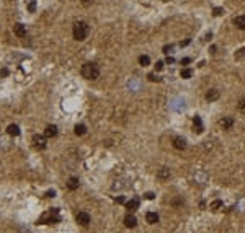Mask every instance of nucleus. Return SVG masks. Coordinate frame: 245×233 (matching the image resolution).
<instances>
[{"label": "nucleus", "instance_id": "nucleus-1", "mask_svg": "<svg viewBox=\"0 0 245 233\" xmlns=\"http://www.w3.org/2000/svg\"><path fill=\"white\" fill-rule=\"evenodd\" d=\"M80 73H82L83 78L87 80H97L100 77V69H98L97 64H92V62H87L82 65V69H80Z\"/></svg>", "mask_w": 245, "mask_h": 233}, {"label": "nucleus", "instance_id": "nucleus-2", "mask_svg": "<svg viewBox=\"0 0 245 233\" xmlns=\"http://www.w3.org/2000/svg\"><path fill=\"white\" fill-rule=\"evenodd\" d=\"M88 33H90V26L87 25L85 21H77L74 25V30H72V34H74V39L77 41H85Z\"/></svg>", "mask_w": 245, "mask_h": 233}, {"label": "nucleus", "instance_id": "nucleus-3", "mask_svg": "<svg viewBox=\"0 0 245 233\" xmlns=\"http://www.w3.org/2000/svg\"><path fill=\"white\" fill-rule=\"evenodd\" d=\"M75 220H77L79 225L87 227L88 223H90V215H88L87 212H79V213H77V217H75Z\"/></svg>", "mask_w": 245, "mask_h": 233}, {"label": "nucleus", "instance_id": "nucleus-4", "mask_svg": "<svg viewBox=\"0 0 245 233\" xmlns=\"http://www.w3.org/2000/svg\"><path fill=\"white\" fill-rule=\"evenodd\" d=\"M13 33H15L18 38H25L26 36V26L23 25V23H16V25L13 26Z\"/></svg>", "mask_w": 245, "mask_h": 233}, {"label": "nucleus", "instance_id": "nucleus-5", "mask_svg": "<svg viewBox=\"0 0 245 233\" xmlns=\"http://www.w3.org/2000/svg\"><path fill=\"white\" fill-rule=\"evenodd\" d=\"M33 144L36 149H44L46 147V137L44 135H35L33 137Z\"/></svg>", "mask_w": 245, "mask_h": 233}, {"label": "nucleus", "instance_id": "nucleus-6", "mask_svg": "<svg viewBox=\"0 0 245 233\" xmlns=\"http://www.w3.org/2000/svg\"><path fill=\"white\" fill-rule=\"evenodd\" d=\"M139 204H141L139 199H137V197H133L131 201L126 202V209H128L129 212H134V210H137V209H139Z\"/></svg>", "mask_w": 245, "mask_h": 233}, {"label": "nucleus", "instance_id": "nucleus-7", "mask_svg": "<svg viewBox=\"0 0 245 233\" xmlns=\"http://www.w3.org/2000/svg\"><path fill=\"white\" fill-rule=\"evenodd\" d=\"M221 126H222L224 131L232 129V126H234V117H222V119H221Z\"/></svg>", "mask_w": 245, "mask_h": 233}, {"label": "nucleus", "instance_id": "nucleus-8", "mask_svg": "<svg viewBox=\"0 0 245 233\" xmlns=\"http://www.w3.org/2000/svg\"><path fill=\"white\" fill-rule=\"evenodd\" d=\"M173 147H175L177 150H183L186 147V140L183 139V137H175V139H173Z\"/></svg>", "mask_w": 245, "mask_h": 233}, {"label": "nucleus", "instance_id": "nucleus-9", "mask_svg": "<svg viewBox=\"0 0 245 233\" xmlns=\"http://www.w3.org/2000/svg\"><path fill=\"white\" fill-rule=\"evenodd\" d=\"M157 178L160 179V181H167V179H170V170H168V168H162V170H159Z\"/></svg>", "mask_w": 245, "mask_h": 233}, {"label": "nucleus", "instance_id": "nucleus-10", "mask_svg": "<svg viewBox=\"0 0 245 233\" xmlns=\"http://www.w3.org/2000/svg\"><path fill=\"white\" fill-rule=\"evenodd\" d=\"M219 90H216V88H211L208 93H206V99H208V101H216V99L219 98Z\"/></svg>", "mask_w": 245, "mask_h": 233}, {"label": "nucleus", "instance_id": "nucleus-11", "mask_svg": "<svg viewBox=\"0 0 245 233\" xmlns=\"http://www.w3.org/2000/svg\"><path fill=\"white\" fill-rule=\"evenodd\" d=\"M124 225L128 228H134L136 225H137V220H136L134 215H126L124 217Z\"/></svg>", "mask_w": 245, "mask_h": 233}, {"label": "nucleus", "instance_id": "nucleus-12", "mask_svg": "<svg viewBox=\"0 0 245 233\" xmlns=\"http://www.w3.org/2000/svg\"><path fill=\"white\" fill-rule=\"evenodd\" d=\"M234 25L240 28V30H245V15H239L234 18Z\"/></svg>", "mask_w": 245, "mask_h": 233}, {"label": "nucleus", "instance_id": "nucleus-13", "mask_svg": "<svg viewBox=\"0 0 245 233\" xmlns=\"http://www.w3.org/2000/svg\"><path fill=\"white\" fill-rule=\"evenodd\" d=\"M57 135V126H48L44 131V137H56Z\"/></svg>", "mask_w": 245, "mask_h": 233}, {"label": "nucleus", "instance_id": "nucleus-14", "mask_svg": "<svg viewBox=\"0 0 245 233\" xmlns=\"http://www.w3.org/2000/svg\"><path fill=\"white\" fill-rule=\"evenodd\" d=\"M67 188L70 189V191H75V189H79V178H69V181H67Z\"/></svg>", "mask_w": 245, "mask_h": 233}, {"label": "nucleus", "instance_id": "nucleus-15", "mask_svg": "<svg viewBox=\"0 0 245 233\" xmlns=\"http://www.w3.org/2000/svg\"><path fill=\"white\" fill-rule=\"evenodd\" d=\"M145 220H147L149 223H157V222H159V213H157V212H147Z\"/></svg>", "mask_w": 245, "mask_h": 233}, {"label": "nucleus", "instance_id": "nucleus-16", "mask_svg": "<svg viewBox=\"0 0 245 233\" xmlns=\"http://www.w3.org/2000/svg\"><path fill=\"white\" fill-rule=\"evenodd\" d=\"M193 122H195V132L201 134V132H203V122H201V117H199V116H195Z\"/></svg>", "mask_w": 245, "mask_h": 233}, {"label": "nucleus", "instance_id": "nucleus-17", "mask_svg": "<svg viewBox=\"0 0 245 233\" xmlns=\"http://www.w3.org/2000/svg\"><path fill=\"white\" fill-rule=\"evenodd\" d=\"M7 132H8V135H20V127L16 124H10L7 127Z\"/></svg>", "mask_w": 245, "mask_h": 233}, {"label": "nucleus", "instance_id": "nucleus-18", "mask_svg": "<svg viewBox=\"0 0 245 233\" xmlns=\"http://www.w3.org/2000/svg\"><path fill=\"white\" fill-rule=\"evenodd\" d=\"M74 132H75L77 135H83V134L87 132V127L83 126V124H77V126H75V129H74Z\"/></svg>", "mask_w": 245, "mask_h": 233}, {"label": "nucleus", "instance_id": "nucleus-19", "mask_svg": "<svg viewBox=\"0 0 245 233\" xmlns=\"http://www.w3.org/2000/svg\"><path fill=\"white\" fill-rule=\"evenodd\" d=\"M180 75H181V78H191V75H193V70H191V69H181Z\"/></svg>", "mask_w": 245, "mask_h": 233}, {"label": "nucleus", "instance_id": "nucleus-20", "mask_svg": "<svg viewBox=\"0 0 245 233\" xmlns=\"http://www.w3.org/2000/svg\"><path fill=\"white\" fill-rule=\"evenodd\" d=\"M139 64L142 65V67H145V65H149V64H150L149 56H141V57H139Z\"/></svg>", "mask_w": 245, "mask_h": 233}, {"label": "nucleus", "instance_id": "nucleus-21", "mask_svg": "<svg viewBox=\"0 0 245 233\" xmlns=\"http://www.w3.org/2000/svg\"><path fill=\"white\" fill-rule=\"evenodd\" d=\"M221 207H222V201H214V202H211V206H209L211 210H218Z\"/></svg>", "mask_w": 245, "mask_h": 233}, {"label": "nucleus", "instance_id": "nucleus-22", "mask_svg": "<svg viewBox=\"0 0 245 233\" xmlns=\"http://www.w3.org/2000/svg\"><path fill=\"white\" fill-rule=\"evenodd\" d=\"M245 57V47H242V49H239L237 51V54H235V59L240 60V59H243Z\"/></svg>", "mask_w": 245, "mask_h": 233}, {"label": "nucleus", "instance_id": "nucleus-23", "mask_svg": "<svg viewBox=\"0 0 245 233\" xmlns=\"http://www.w3.org/2000/svg\"><path fill=\"white\" fill-rule=\"evenodd\" d=\"M237 108H239V111L245 113V98H240V99H239V104H237Z\"/></svg>", "mask_w": 245, "mask_h": 233}, {"label": "nucleus", "instance_id": "nucleus-24", "mask_svg": "<svg viewBox=\"0 0 245 233\" xmlns=\"http://www.w3.org/2000/svg\"><path fill=\"white\" fill-rule=\"evenodd\" d=\"M28 10H30L31 13H33V12L36 10V2H35V0H31V2L28 3Z\"/></svg>", "mask_w": 245, "mask_h": 233}, {"label": "nucleus", "instance_id": "nucleus-25", "mask_svg": "<svg viewBox=\"0 0 245 233\" xmlns=\"http://www.w3.org/2000/svg\"><path fill=\"white\" fill-rule=\"evenodd\" d=\"M147 78L150 80V82H160V78H159L155 73H149V75H147Z\"/></svg>", "mask_w": 245, "mask_h": 233}, {"label": "nucleus", "instance_id": "nucleus-26", "mask_svg": "<svg viewBox=\"0 0 245 233\" xmlns=\"http://www.w3.org/2000/svg\"><path fill=\"white\" fill-rule=\"evenodd\" d=\"M213 13H214L216 16H219V15H222V13H224V10H222V8H219V7H216L214 10H213Z\"/></svg>", "mask_w": 245, "mask_h": 233}, {"label": "nucleus", "instance_id": "nucleus-27", "mask_svg": "<svg viewBox=\"0 0 245 233\" xmlns=\"http://www.w3.org/2000/svg\"><path fill=\"white\" fill-rule=\"evenodd\" d=\"M172 49H173V46H172V44H167V46H163V49H162V51L165 52V54H168V52H170Z\"/></svg>", "mask_w": 245, "mask_h": 233}, {"label": "nucleus", "instance_id": "nucleus-28", "mask_svg": "<svg viewBox=\"0 0 245 233\" xmlns=\"http://www.w3.org/2000/svg\"><path fill=\"white\" fill-rule=\"evenodd\" d=\"M162 69H163V62H162V60H159V62L155 64V70H162Z\"/></svg>", "mask_w": 245, "mask_h": 233}, {"label": "nucleus", "instance_id": "nucleus-29", "mask_svg": "<svg viewBox=\"0 0 245 233\" xmlns=\"http://www.w3.org/2000/svg\"><path fill=\"white\" fill-rule=\"evenodd\" d=\"M190 62H191L190 57H185V59H181V65H186V64H190Z\"/></svg>", "mask_w": 245, "mask_h": 233}, {"label": "nucleus", "instance_id": "nucleus-30", "mask_svg": "<svg viewBox=\"0 0 245 233\" xmlns=\"http://www.w3.org/2000/svg\"><path fill=\"white\" fill-rule=\"evenodd\" d=\"M190 42H191V39H185V41H181V42H180V46H181V47H185V46L190 44Z\"/></svg>", "mask_w": 245, "mask_h": 233}, {"label": "nucleus", "instance_id": "nucleus-31", "mask_svg": "<svg viewBox=\"0 0 245 233\" xmlns=\"http://www.w3.org/2000/svg\"><path fill=\"white\" fill-rule=\"evenodd\" d=\"M0 75H2V77H7V75H8V69H2V70H0Z\"/></svg>", "mask_w": 245, "mask_h": 233}, {"label": "nucleus", "instance_id": "nucleus-32", "mask_svg": "<svg viewBox=\"0 0 245 233\" xmlns=\"http://www.w3.org/2000/svg\"><path fill=\"white\" fill-rule=\"evenodd\" d=\"M116 202H118V204H124V197H122V196L116 197Z\"/></svg>", "mask_w": 245, "mask_h": 233}, {"label": "nucleus", "instance_id": "nucleus-33", "mask_svg": "<svg viewBox=\"0 0 245 233\" xmlns=\"http://www.w3.org/2000/svg\"><path fill=\"white\" fill-rule=\"evenodd\" d=\"M145 199H154V192H147L145 194Z\"/></svg>", "mask_w": 245, "mask_h": 233}, {"label": "nucleus", "instance_id": "nucleus-34", "mask_svg": "<svg viewBox=\"0 0 245 233\" xmlns=\"http://www.w3.org/2000/svg\"><path fill=\"white\" fill-rule=\"evenodd\" d=\"M82 3H83V5H85V7H88V5H90V3H92V0H82Z\"/></svg>", "mask_w": 245, "mask_h": 233}, {"label": "nucleus", "instance_id": "nucleus-35", "mask_svg": "<svg viewBox=\"0 0 245 233\" xmlns=\"http://www.w3.org/2000/svg\"><path fill=\"white\" fill-rule=\"evenodd\" d=\"M175 62V59H173V57H167V64H173Z\"/></svg>", "mask_w": 245, "mask_h": 233}, {"label": "nucleus", "instance_id": "nucleus-36", "mask_svg": "<svg viewBox=\"0 0 245 233\" xmlns=\"http://www.w3.org/2000/svg\"><path fill=\"white\" fill-rule=\"evenodd\" d=\"M46 196H48V197H54V191H48V192H46Z\"/></svg>", "mask_w": 245, "mask_h": 233}, {"label": "nucleus", "instance_id": "nucleus-37", "mask_svg": "<svg viewBox=\"0 0 245 233\" xmlns=\"http://www.w3.org/2000/svg\"><path fill=\"white\" fill-rule=\"evenodd\" d=\"M211 38H213V34H211V33H208V34H206V41H209Z\"/></svg>", "mask_w": 245, "mask_h": 233}, {"label": "nucleus", "instance_id": "nucleus-38", "mask_svg": "<svg viewBox=\"0 0 245 233\" xmlns=\"http://www.w3.org/2000/svg\"><path fill=\"white\" fill-rule=\"evenodd\" d=\"M163 2H168V0H163Z\"/></svg>", "mask_w": 245, "mask_h": 233}]
</instances>
